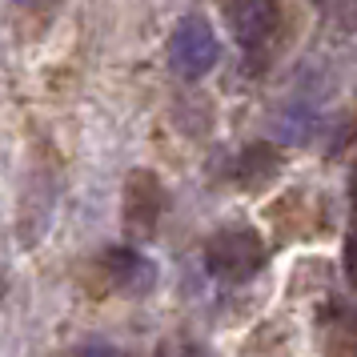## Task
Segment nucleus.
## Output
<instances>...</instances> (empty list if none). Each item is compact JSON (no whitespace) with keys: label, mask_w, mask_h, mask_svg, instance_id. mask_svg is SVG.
Wrapping results in <instances>:
<instances>
[{"label":"nucleus","mask_w":357,"mask_h":357,"mask_svg":"<svg viewBox=\"0 0 357 357\" xmlns=\"http://www.w3.org/2000/svg\"><path fill=\"white\" fill-rule=\"evenodd\" d=\"M169 65L181 81H201L217 65V33L205 17H181L169 36Z\"/></svg>","instance_id":"1"},{"label":"nucleus","mask_w":357,"mask_h":357,"mask_svg":"<svg viewBox=\"0 0 357 357\" xmlns=\"http://www.w3.org/2000/svg\"><path fill=\"white\" fill-rule=\"evenodd\" d=\"M261 261H265L261 237L249 229H221L205 245V265L217 281H249L261 269Z\"/></svg>","instance_id":"2"},{"label":"nucleus","mask_w":357,"mask_h":357,"mask_svg":"<svg viewBox=\"0 0 357 357\" xmlns=\"http://www.w3.org/2000/svg\"><path fill=\"white\" fill-rule=\"evenodd\" d=\"M229 29L241 49H261L277 33V0H233Z\"/></svg>","instance_id":"3"},{"label":"nucleus","mask_w":357,"mask_h":357,"mask_svg":"<svg viewBox=\"0 0 357 357\" xmlns=\"http://www.w3.org/2000/svg\"><path fill=\"white\" fill-rule=\"evenodd\" d=\"M161 213V185L149 173H132L129 189H125V221L137 229H149Z\"/></svg>","instance_id":"4"},{"label":"nucleus","mask_w":357,"mask_h":357,"mask_svg":"<svg viewBox=\"0 0 357 357\" xmlns=\"http://www.w3.org/2000/svg\"><path fill=\"white\" fill-rule=\"evenodd\" d=\"M105 269H109V277H113L121 289H149L153 277H157L153 261L141 257L137 249H109L105 253Z\"/></svg>","instance_id":"5"},{"label":"nucleus","mask_w":357,"mask_h":357,"mask_svg":"<svg viewBox=\"0 0 357 357\" xmlns=\"http://www.w3.org/2000/svg\"><path fill=\"white\" fill-rule=\"evenodd\" d=\"M77 357H116V349L113 345H105V341H93V345H84Z\"/></svg>","instance_id":"6"},{"label":"nucleus","mask_w":357,"mask_h":357,"mask_svg":"<svg viewBox=\"0 0 357 357\" xmlns=\"http://www.w3.org/2000/svg\"><path fill=\"white\" fill-rule=\"evenodd\" d=\"M17 8H45V4H52V0H13Z\"/></svg>","instance_id":"7"}]
</instances>
